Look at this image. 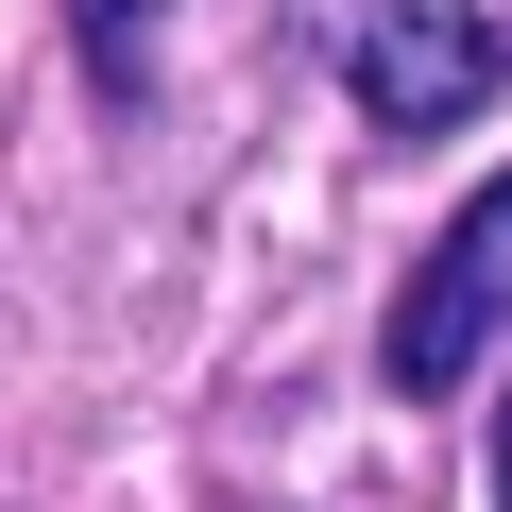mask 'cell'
I'll use <instances>...</instances> for the list:
<instances>
[{
  "label": "cell",
  "instance_id": "obj_3",
  "mask_svg": "<svg viewBox=\"0 0 512 512\" xmlns=\"http://www.w3.org/2000/svg\"><path fill=\"white\" fill-rule=\"evenodd\" d=\"M137 18H154V0H86V69L103 86H137Z\"/></svg>",
  "mask_w": 512,
  "mask_h": 512
},
{
  "label": "cell",
  "instance_id": "obj_4",
  "mask_svg": "<svg viewBox=\"0 0 512 512\" xmlns=\"http://www.w3.org/2000/svg\"><path fill=\"white\" fill-rule=\"evenodd\" d=\"M495 512H512V410H495Z\"/></svg>",
  "mask_w": 512,
  "mask_h": 512
},
{
  "label": "cell",
  "instance_id": "obj_1",
  "mask_svg": "<svg viewBox=\"0 0 512 512\" xmlns=\"http://www.w3.org/2000/svg\"><path fill=\"white\" fill-rule=\"evenodd\" d=\"M495 325H512V171L410 256V291H393V325H376V376H393L410 410H444V393L495 359Z\"/></svg>",
  "mask_w": 512,
  "mask_h": 512
},
{
  "label": "cell",
  "instance_id": "obj_2",
  "mask_svg": "<svg viewBox=\"0 0 512 512\" xmlns=\"http://www.w3.org/2000/svg\"><path fill=\"white\" fill-rule=\"evenodd\" d=\"M495 86H512V35L478 0H359V35H342V103L376 137H461Z\"/></svg>",
  "mask_w": 512,
  "mask_h": 512
}]
</instances>
